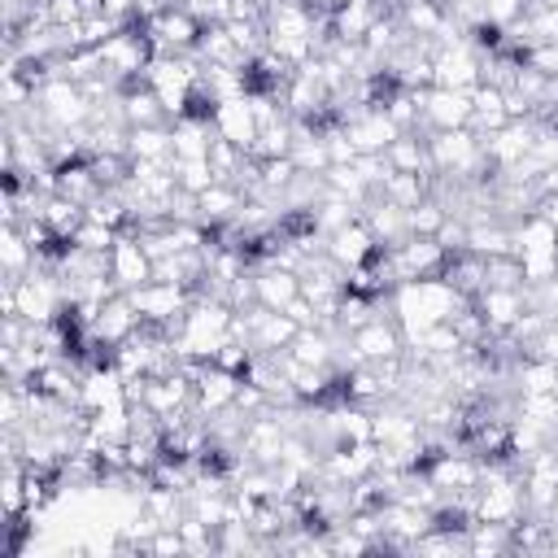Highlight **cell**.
Returning a JSON list of instances; mask_svg holds the SVG:
<instances>
[{"instance_id":"cell-1","label":"cell","mask_w":558,"mask_h":558,"mask_svg":"<svg viewBox=\"0 0 558 558\" xmlns=\"http://www.w3.org/2000/svg\"><path fill=\"white\" fill-rule=\"evenodd\" d=\"M201 31H205V26H201L187 9H166V13H157L153 22H144V35H148L153 52H170V57L196 52Z\"/></svg>"},{"instance_id":"cell-2","label":"cell","mask_w":558,"mask_h":558,"mask_svg":"<svg viewBox=\"0 0 558 558\" xmlns=\"http://www.w3.org/2000/svg\"><path fill=\"white\" fill-rule=\"evenodd\" d=\"M126 296H131L140 323H161V327L174 323L179 314H187V305H192V292H187V288H179V283H161V279L140 283V288H131Z\"/></svg>"},{"instance_id":"cell-3","label":"cell","mask_w":558,"mask_h":558,"mask_svg":"<svg viewBox=\"0 0 558 558\" xmlns=\"http://www.w3.org/2000/svg\"><path fill=\"white\" fill-rule=\"evenodd\" d=\"M436 87H453V92H475L480 87V70H484V57L471 48V39H453L436 52Z\"/></svg>"},{"instance_id":"cell-4","label":"cell","mask_w":558,"mask_h":558,"mask_svg":"<svg viewBox=\"0 0 558 558\" xmlns=\"http://www.w3.org/2000/svg\"><path fill=\"white\" fill-rule=\"evenodd\" d=\"M92 340H100V344H109V349H118L122 340H131L135 331H140V314H135V305H131V296L126 292H118L113 301H105L100 305V314L83 327Z\"/></svg>"},{"instance_id":"cell-5","label":"cell","mask_w":558,"mask_h":558,"mask_svg":"<svg viewBox=\"0 0 558 558\" xmlns=\"http://www.w3.org/2000/svg\"><path fill=\"white\" fill-rule=\"evenodd\" d=\"M471 126V92H453V87H427V105H423V131H458Z\"/></svg>"},{"instance_id":"cell-6","label":"cell","mask_w":558,"mask_h":558,"mask_svg":"<svg viewBox=\"0 0 558 558\" xmlns=\"http://www.w3.org/2000/svg\"><path fill=\"white\" fill-rule=\"evenodd\" d=\"M109 275L118 279L122 292H131V288H140V283H153V257L144 253V244H140L131 231H122L118 244L109 248Z\"/></svg>"},{"instance_id":"cell-7","label":"cell","mask_w":558,"mask_h":558,"mask_svg":"<svg viewBox=\"0 0 558 558\" xmlns=\"http://www.w3.org/2000/svg\"><path fill=\"white\" fill-rule=\"evenodd\" d=\"M327 253H331L344 270H353V266H362V262H371V257L379 253V240L371 235V227H366L362 214H357L353 222H344L340 231L327 235Z\"/></svg>"},{"instance_id":"cell-8","label":"cell","mask_w":558,"mask_h":558,"mask_svg":"<svg viewBox=\"0 0 558 558\" xmlns=\"http://www.w3.org/2000/svg\"><path fill=\"white\" fill-rule=\"evenodd\" d=\"M235 392H240V375H231V371H222V366H214V362H209V366L196 375L192 410H196L201 418H209V414H218V410L235 405Z\"/></svg>"},{"instance_id":"cell-9","label":"cell","mask_w":558,"mask_h":558,"mask_svg":"<svg viewBox=\"0 0 558 558\" xmlns=\"http://www.w3.org/2000/svg\"><path fill=\"white\" fill-rule=\"evenodd\" d=\"M353 344H357V353H362L366 362H379V357H401L405 336H401V327H397L392 314H375L366 327L353 331Z\"/></svg>"},{"instance_id":"cell-10","label":"cell","mask_w":558,"mask_h":558,"mask_svg":"<svg viewBox=\"0 0 558 558\" xmlns=\"http://www.w3.org/2000/svg\"><path fill=\"white\" fill-rule=\"evenodd\" d=\"M344 131H349V140L357 144V153H384V148L401 135V126H397L384 109H357V113L344 122Z\"/></svg>"},{"instance_id":"cell-11","label":"cell","mask_w":558,"mask_h":558,"mask_svg":"<svg viewBox=\"0 0 558 558\" xmlns=\"http://www.w3.org/2000/svg\"><path fill=\"white\" fill-rule=\"evenodd\" d=\"M214 131H218L222 140H231V144H240V148L248 153V148H253V140H257V118H253L248 96L222 100V105L214 109Z\"/></svg>"},{"instance_id":"cell-12","label":"cell","mask_w":558,"mask_h":558,"mask_svg":"<svg viewBox=\"0 0 558 558\" xmlns=\"http://www.w3.org/2000/svg\"><path fill=\"white\" fill-rule=\"evenodd\" d=\"M475 310L488 318L493 331H510L519 323V314L527 310V292L523 288H484L475 296Z\"/></svg>"},{"instance_id":"cell-13","label":"cell","mask_w":558,"mask_h":558,"mask_svg":"<svg viewBox=\"0 0 558 558\" xmlns=\"http://www.w3.org/2000/svg\"><path fill=\"white\" fill-rule=\"evenodd\" d=\"M506 122H510V113H506V92L493 87V83H480V87L471 92V131H475V135H493V131H501Z\"/></svg>"},{"instance_id":"cell-14","label":"cell","mask_w":558,"mask_h":558,"mask_svg":"<svg viewBox=\"0 0 558 558\" xmlns=\"http://www.w3.org/2000/svg\"><path fill=\"white\" fill-rule=\"evenodd\" d=\"M196 205H201V227H222V222H231L235 214H240V205H244V192L240 187H231V183H214V187H205L201 196H196Z\"/></svg>"},{"instance_id":"cell-15","label":"cell","mask_w":558,"mask_h":558,"mask_svg":"<svg viewBox=\"0 0 558 558\" xmlns=\"http://www.w3.org/2000/svg\"><path fill=\"white\" fill-rule=\"evenodd\" d=\"M253 279H257V301L270 305V310H288V301L301 296V275L296 270L266 266V270H253Z\"/></svg>"},{"instance_id":"cell-16","label":"cell","mask_w":558,"mask_h":558,"mask_svg":"<svg viewBox=\"0 0 558 558\" xmlns=\"http://www.w3.org/2000/svg\"><path fill=\"white\" fill-rule=\"evenodd\" d=\"M196 52H201L209 65H227V70H244V65H248V57L240 52V44L231 39V31H227V26H205V31H201Z\"/></svg>"},{"instance_id":"cell-17","label":"cell","mask_w":558,"mask_h":558,"mask_svg":"<svg viewBox=\"0 0 558 558\" xmlns=\"http://www.w3.org/2000/svg\"><path fill=\"white\" fill-rule=\"evenodd\" d=\"M39 218L48 222V231H52V235L70 240V235L78 231V222L87 218V205H78V201H70V196L52 192V196H44V201H39Z\"/></svg>"},{"instance_id":"cell-18","label":"cell","mask_w":558,"mask_h":558,"mask_svg":"<svg viewBox=\"0 0 558 558\" xmlns=\"http://www.w3.org/2000/svg\"><path fill=\"white\" fill-rule=\"evenodd\" d=\"M0 262H4V279H22L35 266V244L13 222H4V231H0Z\"/></svg>"},{"instance_id":"cell-19","label":"cell","mask_w":558,"mask_h":558,"mask_svg":"<svg viewBox=\"0 0 558 558\" xmlns=\"http://www.w3.org/2000/svg\"><path fill=\"white\" fill-rule=\"evenodd\" d=\"M432 174H436V170H432ZM432 174H401V170H392V174L384 179L379 196L392 201V205H401V209H414L418 201L432 196Z\"/></svg>"},{"instance_id":"cell-20","label":"cell","mask_w":558,"mask_h":558,"mask_svg":"<svg viewBox=\"0 0 558 558\" xmlns=\"http://www.w3.org/2000/svg\"><path fill=\"white\" fill-rule=\"evenodd\" d=\"M214 140H218V131L205 118H179L174 122V157H209Z\"/></svg>"},{"instance_id":"cell-21","label":"cell","mask_w":558,"mask_h":558,"mask_svg":"<svg viewBox=\"0 0 558 558\" xmlns=\"http://www.w3.org/2000/svg\"><path fill=\"white\" fill-rule=\"evenodd\" d=\"M344 336V331H340ZM331 349H336V336H327L323 327H301L296 340L288 344V353L301 362V366H331Z\"/></svg>"},{"instance_id":"cell-22","label":"cell","mask_w":558,"mask_h":558,"mask_svg":"<svg viewBox=\"0 0 558 558\" xmlns=\"http://www.w3.org/2000/svg\"><path fill=\"white\" fill-rule=\"evenodd\" d=\"M288 153H292V118H279V122L262 126L257 140H253V148H248V157H257V161L288 157Z\"/></svg>"},{"instance_id":"cell-23","label":"cell","mask_w":558,"mask_h":558,"mask_svg":"<svg viewBox=\"0 0 558 558\" xmlns=\"http://www.w3.org/2000/svg\"><path fill=\"white\" fill-rule=\"evenodd\" d=\"M327 187H331L336 196H344V201H353L357 209H362V205H366V201L375 196V192L366 187V179H362V174L353 170V161H349V166H327Z\"/></svg>"},{"instance_id":"cell-24","label":"cell","mask_w":558,"mask_h":558,"mask_svg":"<svg viewBox=\"0 0 558 558\" xmlns=\"http://www.w3.org/2000/svg\"><path fill=\"white\" fill-rule=\"evenodd\" d=\"M174 179H179V187L183 192H205V187H214L218 183V174H214V166H209V157H174Z\"/></svg>"},{"instance_id":"cell-25","label":"cell","mask_w":558,"mask_h":558,"mask_svg":"<svg viewBox=\"0 0 558 558\" xmlns=\"http://www.w3.org/2000/svg\"><path fill=\"white\" fill-rule=\"evenodd\" d=\"M445 218H449V209H445L436 196H427V201H418L414 209H405L410 235H436V231L445 227Z\"/></svg>"},{"instance_id":"cell-26","label":"cell","mask_w":558,"mask_h":558,"mask_svg":"<svg viewBox=\"0 0 558 558\" xmlns=\"http://www.w3.org/2000/svg\"><path fill=\"white\" fill-rule=\"evenodd\" d=\"M244 157H248V153H244L240 144H231V140H222V135H218V140L209 144V166H214V174H218V183H231V179H235V170L244 166Z\"/></svg>"},{"instance_id":"cell-27","label":"cell","mask_w":558,"mask_h":558,"mask_svg":"<svg viewBox=\"0 0 558 558\" xmlns=\"http://www.w3.org/2000/svg\"><path fill=\"white\" fill-rule=\"evenodd\" d=\"M118 227H105V222H96V218H83L78 222V231L70 235V244H78V248H92V253H109L113 244H118Z\"/></svg>"},{"instance_id":"cell-28","label":"cell","mask_w":558,"mask_h":558,"mask_svg":"<svg viewBox=\"0 0 558 558\" xmlns=\"http://www.w3.org/2000/svg\"><path fill=\"white\" fill-rule=\"evenodd\" d=\"M519 266H523V283H545L558 275V248H532V253H519Z\"/></svg>"},{"instance_id":"cell-29","label":"cell","mask_w":558,"mask_h":558,"mask_svg":"<svg viewBox=\"0 0 558 558\" xmlns=\"http://www.w3.org/2000/svg\"><path fill=\"white\" fill-rule=\"evenodd\" d=\"M488 288H523V266L519 257H484Z\"/></svg>"},{"instance_id":"cell-30","label":"cell","mask_w":558,"mask_h":558,"mask_svg":"<svg viewBox=\"0 0 558 558\" xmlns=\"http://www.w3.org/2000/svg\"><path fill=\"white\" fill-rule=\"evenodd\" d=\"M248 362H253V344L231 340V336H227V340L218 344V353H214V366H222V371H231V375H240V379H244Z\"/></svg>"},{"instance_id":"cell-31","label":"cell","mask_w":558,"mask_h":558,"mask_svg":"<svg viewBox=\"0 0 558 558\" xmlns=\"http://www.w3.org/2000/svg\"><path fill=\"white\" fill-rule=\"evenodd\" d=\"M296 174H301V170H296L292 157H270V161H262V187L275 192V196H283V187H288Z\"/></svg>"},{"instance_id":"cell-32","label":"cell","mask_w":558,"mask_h":558,"mask_svg":"<svg viewBox=\"0 0 558 558\" xmlns=\"http://www.w3.org/2000/svg\"><path fill=\"white\" fill-rule=\"evenodd\" d=\"M527 65L541 70V74H558V44H532Z\"/></svg>"},{"instance_id":"cell-33","label":"cell","mask_w":558,"mask_h":558,"mask_svg":"<svg viewBox=\"0 0 558 558\" xmlns=\"http://www.w3.org/2000/svg\"><path fill=\"white\" fill-rule=\"evenodd\" d=\"M536 357H549V362H558V323H549V331L541 336V344L532 349Z\"/></svg>"}]
</instances>
